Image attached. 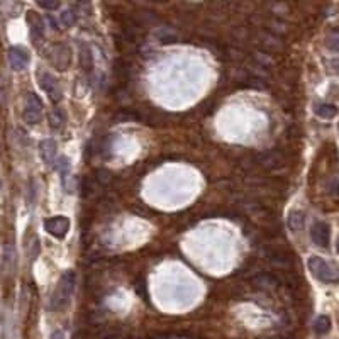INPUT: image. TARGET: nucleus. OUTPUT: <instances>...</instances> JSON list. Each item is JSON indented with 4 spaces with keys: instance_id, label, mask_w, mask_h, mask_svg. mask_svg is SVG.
Segmentation results:
<instances>
[{
    "instance_id": "obj_20",
    "label": "nucleus",
    "mask_w": 339,
    "mask_h": 339,
    "mask_svg": "<svg viewBox=\"0 0 339 339\" xmlns=\"http://www.w3.org/2000/svg\"><path fill=\"white\" fill-rule=\"evenodd\" d=\"M329 66H331V70L334 71V73H339V58L331 59V61H329Z\"/></svg>"
},
{
    "instance_id": "obj_21",
    "label": "nucleus",
    "mask_w": 339,
    "mask_h": 339,
    "mask_svg": "<svg viewBox=\"0 0 339 339\" xmlns=\"http://www.w3.org/2000/svg\"><path fill=\"white\" fill-rule=\"evenodd\" d=\"M49 339H65V332L61 331V329H56V331H53V334L49 336Z\"/></svg>"
},
{
    "instance_id": "obj_6",
    "label": "nucleus",
    "mask_w": 339,
    "mask_h": 339,
    "mask_svg": "<svg viewBox=\"0 0 339 339\" xmlns=\"http://www.w3.org/2000/svg\"><path fill=\"white\" fill-rule=\"evenodd\" d=\"M9 63L14 71H22L29 65V53L21 46H12L9 49Z\"/></svg>"
},
{
    "instance_id": "obj_17",
    "label": "nucleus",
    "mask_w": 339,
    "mask_h": 339,
    "mask_svg": "<svg viewBox=\"0 0 339 339\" xmlns=\"http://www.w3.org/2000/svg\"><path fill=\"white\" fill-rule=\"evenodd\" d=\"M82 65H83V68H87L88 71H90L93 66L90 51H88V48H83V46H82Z\"/></svg>"
},
{
    "instance_id": "obj_8",
    "label": "nucleus",
    "mask_w": 339,
    "mask_h": 339,
    "mask_svg": "<svg viewBox=\"0 0 339 339\" xmlns=\"http://www.w3.org/2000/svg\"><path fill=\"white\" fill-rule=\"evenodd\" d=\"M27 24H29V34L34 44H39L44 39V22L36 12H27Z\"/></svg>"
},
{
    "instance_id": "obj_19",
    "label": "nucleus",
    "mask_w": 339,
    "mask_h": 339,
    "mask_svg": "<svg viewBox=\"0 0 339 339\" xmlns=\"http://www.w3.org/2000/svg\"><path fill=\"white\" fill-rule=\"evenodd\" d=\"M37 5H39V7H43V9H46V10H54V9H58L59 7V2L58 0H53V2H46V0H39V2H37Z\"/></svg>"
},
{
    "instance_id": "obj_11",
    "label": "nucleus",
    "mask_w": 339,
    "mask_h": 339,
    "mask_svg": "<svg viewBox=\"0 0 339 339\" xmlns=\"http://www.w3.org/2000/svg\"><path fill=\"white\" fill-rule=\"evenodd\" d=\"M304 222H305L304 212H300V210H292V212L288 214L287 224H288V229H290L292 232H298L300 229H302Z\"/></svg>"
},
{
    "instance_id": "obj_5",
    "label": "nucleus",
    "mask_w": 339,
    "mask_h": 339,
    "mask_svg": "<svg viewBox=\"0 0 339 339\" xmlns=\"http://www.w3.org/2000/svg\"><path fill=\"white\" fill-rule=\"evenodd\" d=\"M39 85L44 92L48 93V97L51 102H59L61 100V88L58 85V80L54 78L51 73H48V71H43L39 73Z\"/></svg>"
},
{
    "instance_id": "obj_4",
    "label": "nucleus",
    "mask_w": 339,
    "mask_h": 339,
    "mask_svg": "<svg viewBox=\"0 0 339 339\" xmlns=\"http://www.w3.org/2000/svg\"><path fill=\"white\" fill-rule=\"evenodd\" d=\"M44 229H46L51 236L58 237V240H63L70 231V219L65 217V215L49 217L44 221Z\"/></svg>"
},
{
    "instance_id": "obj_15",
    "label": "nucleus",
    "mask_w": 339,
    "mask_h": 339,
    "mask_svg": "<svg viewBox=\"0 0 339 339\" xmlns=\"http://www.w3.org/2000/svg\"><path fill=\"white\" fill-rule=\"evenodd\" d=\"M49 122H51V127L54 131L61 129L65 126V114L61 112L59 109H54L51 114H49Z\"/></svg>"
},
{
    "instance_id": "obj_12",
    "label": "nucleus",
    "mask_w": 339,
    "mask_h": 339,
    "mask_svg": "<svg viewBox=\"0 0 339 339\" xmlns=\"http://www.w3.org/2000/svg\"><path fill=\"white\" fill-rule=\"evenodd\" d=\"M53 51H54V54H56V56H51V61L58 66V68H59V65H61V61H59L61 58H63V61H65L66 65H70L71 56H70V49H68V48L63 46V44H58V46L53 48Z\"/></svg>"
},
{
    "instance_id": "obj_7",
    "label": "nucleus",
    "mask_w": 339,
    "mask_h": 339,
    "mask_svg": "<svg viewBox=\"0 0 339 339\" xmlns=\"http://www.w3.org/2000/svg\"><path fill=\"white\" fill-rule=\"evenodd\" d=\"M310 240L321 248H327L331 240V227L326 222H315L312 229H310Z\"/></svg>"
},
{
    "instance_id": "obj_2",
    "label": "nucleus",
    "mask_w": 339,
    "mask_h": 339,
    "mask_svg": "<svg viewBox=\"0 0 339 339\" xmlns=\"http://www.w3.org/2000/svg\"><path fill=\"white\" fill-rule=\"evenodd\" d=\"M309 270L317 280L324 283H334L339 282V268L334 263H329L321 256H310L309 258Z\"/></svg>"
},
{
    "instance_id": "obj_14",
    "label": "nucleus",
    "mask_w": 339,
    "mask_h": 339,
    "mask_svg": "<svg viewBox=\"0 0 339 339\" xmlns=\"http://www.w3.org/2000/svg\"><path fill=\"white\" fill-rule=\"evenodd\" d=\"M329 329H331V319L327 317V315H319V317L314 321V331H315V334L324 336V334H327V332H329Z\"/></svg>"
},
{
    "instance_id": "obj_16",
    "label": "nucleus",
    "mask_w": 339,
    "mask_h": 339,
    "mask_svg": "<svg viewBox=\"0 0 339 339\" xmlns=\"http://www.w3.org/2000/svg\"><path fill=\"white\" fill-rule=\"evenodd\" d=\"M76 22V14L73 9H66L61 12V24L65 27H71Z\"/></svg>"
},
{
    "instance_id": "obj_10",
    "label": "nucleus",
    "mask_w": 339,
    "mask_h": 339,
    "mask_svg": "<svg viewBox=\"0 0 339 339\" xmlns=\"http://www.w3.org/2000/svg\"><path fill=\"white\" fill-rule=\"evenodd\" d=\"M260 163L266 166V168H276V166L283 165V158L280 156V153L276 151H268L260 154Z\"/></svg>"
},
{
    "instance_id": "obj_3",
    "label": "nucleus",
    "mask_w": 339,
    "mask_h": 339,
    "mask_svg": "<svg viewBox=\"0 0 339 339\" xmlns=\"http://www.w3.org/2000/svg\"><path fill=\"white\" fill-rule=\"evenodd\" d=\"M43 117V102L36 93H27L24 105V121L27 124H37Z\"/></svg>"
},
{
    "instance_id": "obj_1",
    "label": "nucleus",
    "mask_w": 339,
    "mask_h": 339,
    "mask_svg": "<svg viewBox=\"0 0 339 339\" xmlns=\"http://www.w3.org/2000/svg\"><path fill=\"white\" fill-rule=\"evenodd\" d=\"M73 290H75V271H71V270L65 271L51 295V309L63 310L66 305L71 302Z\"/></svg>"
},
{
    "instance_id": "obj_9",
    "label": "nucleus",
    "mask_w": 339,
    "mask_h": 339,
    "mask_svg": "<svg viewBox=\"0 0 339 339\" xmlns=\"http://www.w3.org/2000/svg\"><path fill=\"white\" fill-rule=\"evenodd\" d=\"M39 153H41V158L44 163H48V165L54 163V159H56V143H54L53 139L41 141Z\"/></svg>"
},
{
    "instance_id": "obj_22",
    "label": "nucleus",
    "mask_w": 339,
    "mask_h": 339,
    "mask_svg": "<svg viewBox=\"0 0 339 339\" xmlns=\"http://www.w3.org/2000/svg\"><path fill=\"white\" fill-rule=\"evenodd\" d=\"M336 249H337V253H339V237H337V244H336Z\"/></svg>"
},
{
    "instance_id": "obj_18",
    "label": "nucleus",
    "mask_w": 339,
    "mask_h": 339,
    "mask_svg": "<svg viewBox=\"0 0 339 339\" xmlns=\"http://www.w3.org/2000/svg\"><path fill=\"white\" fill-rule=\"evenodd\" d=\"M327 48H329L331 51H339V31L332 32V34L327 37Z\"/></svg>"
},
{
    "instance_id": "obj_13",
    "label": "nucleus",
    "mask_w": 339,
    "mask_h": 339,
    "mask_svg": "<svg viewBox=\"0 0 339 339\" xmlns=\"http://www.w3.org/2000/svg\"><path fill=\"white\" fill-rule=\"evenodd\" d=\"M315 114L322 119H332L337 115V107L334 104H319L315 107Z\"/></svg>"
}]
</instances>
